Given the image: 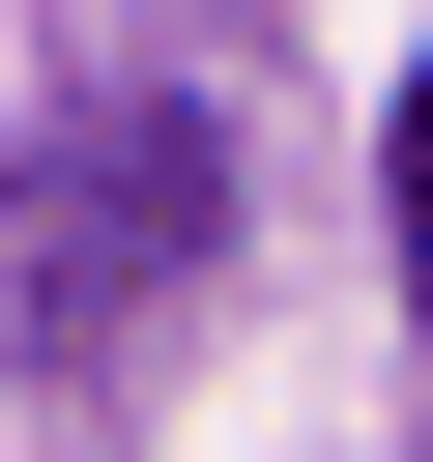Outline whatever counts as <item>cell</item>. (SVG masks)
I'll return each mask as SVG.
<instances>
[{
    "label": "cell",
    "mask_w": 433,
    "mask_h": 462,
    "mask_svg": "<svg viewBox=\"0 0 433 462\" xmlns=\"http://www.w3.org/2000/svg\"><path fill=\"white\" fill-rule=\"evenodd\" d=\"M231 260V116H87V144H29L0 173V346L29 375H87L144 289H202Z\"/></svg>",
    "instance_id": "6da1fadb"
},
{
    "label": "cell",
    "mask_w": 433,
    "mask_h": 462,
    "mask_svg": "<svg viewBox=\"0 0 433 462\" xmlns=\"http://www.w3.org/2000/svg\"><path fill=\"white\" fill-rule=\"evenodd\" d=\"M375 202H404V318H433V58H404V144H375Z\"/></svg>",
    "instance_id": "7a4b0ae2"
}]
</instances>
